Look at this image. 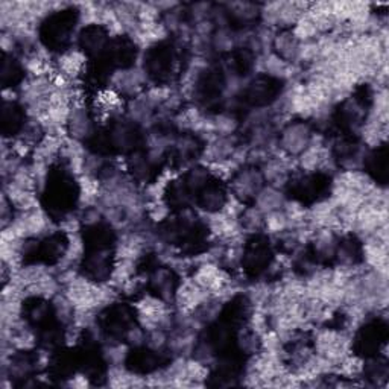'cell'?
Instances as JSON below:
<instances>
[{
  "label": "cell",
  "mask_w": 389,
  "mask_h": 389,
  "mask_svg": "<svg viewBox=\"0 0 389 389\" xmlns=\"http://www.w3.org/2000/svg\"><path fill=\"white\" fill-rule=\"evenodd\" d=\"M77 23V14L72 11H62V13L50 16L45 25H43L41 38L46 46L52 49H62L70 40V32Z\"/></svg>",
  "instance_id": "cell-1"
},
{
  "label": "cell",
  "mask_w": 389,
  "mask_h": 389,
  "mask_svg": "<svg viewBox=\"0 0 389 389\" xmlns=\"http://www.w3.org/2000/svg\"><path fill=\"white\" fill-rule=\"evenodd\" d=\"M386 339V326L382 321H374L366 324V326L359 332L358 339H356V350L358 353L366 356L376 354L380 350Z\"/></svg>",
  "instance_id": "cell-2"
},
{
  "label": "cell",
  "mask_w": 389,
  "mask_h": 389,
  "mask_svg": "<svg viewBox=\"0 0 389 389\" xmlns=\"http://www.w3.org/2000/svg\"><path fill=\"white\" fill-rule=\"evenodd\" d=\"M172 66H174V55H172V50H169V48L158 46L157 49L149 52L148 72L157 81H163L172 72Z\"/></svg>",
  "instance_id": "cell-3"
},
{
  "label": "cell",
  "mask_w": 389,
  "mask_h": 389,
  "mask_svg": "<svg viewBox=\"0 0 389 389\" xmlns=\"http://www.w3.org/2000/svg\"><path fill=\"white\" fill-rule=\"evenodd\" d=\"M269 258H271V253H269V246L265 241L254 239V242L248 245L245 253V265L248 271L258 274L269 263Z\"/></svg>",
  "instance_id": "cell-4"
},
{
  "label": "cell",
  "mask_w": 389,
  "mask_h": 389,
  "mask_svg": "<svg viewBox=\"0 0 389 389\" xmlns=\"http://www.w3.org/2000/svg\"><path fill=\"white\" fill-rule=\"evenodd\" d=\"M277 82L271 78H261L251 84L248 89V99L254 105H263L274 99L277 94Z\"/></svg>",
  "instance_id": "cell-5"
},
{
  "label": "cell",
  "mask_w": 389,
  "mask_h": 389,
  "mask_svg": "<svg viewBox=\"0 0 389 389\" xmlns=\"http://www.w3.org/2000/svg\"><path fill=\"white\" fill-rule=\"evenodd\" d=\"M81 46L85 52L96 53L101 52L104 46H106L105 32L99 26H90L82 31L81 35Z\"/></svg>",
  "instance_id": "cell-6"
},
{
  "label": "cell",
  "mask_w": 389,
  "mask_h": 389,
  "mask_svg": "<svg viewBox=\"0 0 389 389\" xmlns=\"http://www.w3.org/2000/svg\"><path fill=\"white\" fill-rule=\"evenodd\" d=\"M23 125V113L14 104H5L4 108V133L14 134Z\"/></svg>",
  "instance_id": "cell-7"
},
{
  "label": "cell",
  "mask_w": 389,
  "mask_h": 389,
  "mask_svg": "<svg viewBox=\"0 0 389 389\" xmlns=\"http://www.w3.org/2000/svg\"><path fill=\"white\" fill-rule=\"evenodd\" d=\"M368 170L374 175L376 180L382 182L386 181V148L374 150V154L368 160Z\"/></svg>",
  "instance_id": "cell-8"
},
{
  "label": "cell",
  "mask_w": 389,
  "mask_h": 389,
  "mask_svg": "<svg viewBox=\"0 0 389 389\" xmlns=\"http://www.w3.org/2000/svg\"><path fill=\"white\" fill-rule=\"evenodd\" d=\"M20 69L17 64L14 62V60L8 61L6 57H5V61H4V69H2V77H4V84L5 85H9V84H16L18 80H20Z\"/></svg>",
  "instance_id": "cell-9"
}]
</instances>
